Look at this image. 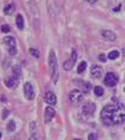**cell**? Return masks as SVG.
<instances>
[{
    "instance_id": "cell-1",
    "label": "cell",
    "mask_w": 125,
    "mask_h": 140,
    "mask_svg": "<svg viewBox=\"0 0 125 140\" xmlns=\"http://www.w3.org/2000/svg\"><path fill=\"white\" fill-rule=\"evenodd\" d=\"M101 118L106 125L121 124L125 121V106L121 103L106 105L101 111Z\"/></svg>"
},
{
    "instance_id": "cell-2",
    "label": "cell",
    "mask_w": 125,
    "mask_h": 140,
    "mask_svg": "<svg viewBox=\"0 0 125 140\" xmlns=\"http://www.w3.org/2000/svg\"><path fill=\"white\" fill-rule=\"evenodd\" d=\"M48 68L49 73L51 75L52 79L53 80L54 83L57 82L59 78V72H58V64H57V59L56 53L53 50H51L48 56Z\"/></svg>"
},
{
    "instance_id": "cell-3",
    "label": "cell",
    "mask_w": 125,
    "mask_h": 140,
    "mask_svg": "<svg viewBox=\"0 0 125 140\" xmlns=\"http://www.w3.org/2000/svg\"><path fill=\"white\" fill-rule=\"evenodd\" d=\"M3 44L10 56H15L17 54V44L15 38L12 36H7L3 38Z\"/></svg>"
},
{
    "instance_id": "cell-4",
    "label": "cell",
    "mask_w": 125,
    "mask_h": 140,
    "mask_svg": "<svg viewBox=\"0 0 125 140\" xmlns=\"http://www.w3.org/2000/svg\"><path fill=\"white\" fill-rule=\"evenodd\" d=\"M69 100L74 104L80 103L83 100L82 93L78 89H73L69 93Z\"/></svg>"
},
{
    "instance_id": "cell-5",
    "label": "cell",
    "mask_w": 125,
    "mask_h": 140,
    "mask_svg": "<svg viewBox=\"0 0 125 140\" xmlns=\"http://www.w3.org/2000/svg\"><path fill=\"white\" fill-rule=\"evenodd\" d=\"M24 93L25 97L29 101H32L35 98V92L33 86L30 82H26L24 85Z\"/></svg>"
},
{
    "instance_id": "cell-6",
    "label": "cell",
    "mask_w": 125,
    "mask_h": 140,
    "mask_svg": "<svg viewBox=\"0 0 125 140\" xmlns=\"http://www.w3.org/2000/svg\"><path fill=\"white\" fill-rule=\"evenodd\" d=\"M77 58H78L77 52L75 51H73L70 59H68L66 62H64L63 66V69L65 71H70L73 68V67L74 66V64L77 61Z\"/></svg>"
},
{
    "instance_id": "cell-7",
    "label": "cell",
    "mask_w": 125,
    "mask_h": 140,
    "mask_svg": "<svg viewBox=\"0 0 125 140\" xmlns=\"http://www.w3.org/2000/svg\"><path fill=\"white\" fill-rule=\"evenodd\" d=\"M105 84L106 86L108 87H113L115 86L117 82H118V78L117 76L113 74V73H108L105 78V81H104Z\"/></svg>"
},
{
    "instance_id": "cell-8",
    "label": "cell",
    "mask_w": 125,
    "mask_h": 140,
    "mask_svg": "<svg viewBox=\"0 0 125 140\" xmlns=\"http://www.w3.org/2000/svg\"><path fill=\"white\" fill-rule=\"evenodd\" d=\"M96 110V105L93 102H87L82 106L81 111L84 116H91Z\"/></svg>"
},
{
    "instance_id": "cell-9",
    "label": "cell",
    "mask_w": 125,
    "mask_h": 140,
    "mask_svg": "<svg viewBox=\"0 0 125 140\" xmlns=\"http://www.w3.org/2000/svg\"><path fill=\"white\" fill-rule=\"evenodd\" d=\"M55 115H56V111L54 110V109L50 106L47 107L45 112V123L50 122L53 119Z\"/></svg>"
},
{
    "instance_id": "cell-10",
    "label": "cell",
    "mask_w": 125,
    "mask_h": 140,
    "mask_svg": "<svg viewBox=\"0 0 125 140\" xmlns=\"http://www.w3.org/2000/svg\"><path fill=\"white\" fill-rule=\"evenodd\" d=\"M45 101L51 105H55L56 104V97L52 92H48L46 93V94L45 95Z\"/></svg>"
},
{
    "instance_id": "cell-11",
    "label": "cell",
    "mask_w": 125,
    "mask_h": 140,
    "mask_svg": "<svg viewBox=\"0 0 125 140\" xmlns=\"http://www.w3.org/2000/svg\"><path fill=\"white\" fill-rule=\"evenodd\" d=\"M90 73H91V75L94 78H100L102 75L103 70H102L101 67H100L98 65H94L90 68Z\"/></svg>"
},
{
    "instance_id": "cell-12",
    "label": "cell",
    "mask_w": 125,
    "mask_h": 140,
    "mask_svg": "<svg viewBox=\"0 0 125 140\" xmlns=\"http://www.w3.org/2000/svg\"><path fill=\"white\" fill-rule=\"evenodd\" d=\"M102 35L105 38H106L107 40H108L109 41H115L116 39V34L110 31V30H103L102 31Z\"/></svg>"
},
{
    "instance_id": "cell-13",
    "label": "cell",
    "mask_w": 125,
    "mask_h": 140,
    "mask_svg": "<svg viewBox=\"0 0 125 140\" xmlns=\"http://www.w3.org/2000/svg\"><path fill=\"white\" fill-rule=\"evenodd\" d=\"M18 79L16 78L13 74L9 76L7 79H6V85L8 87V88H13L15 84L18 83Z\"/></svg>"
},
{
    "instance_id": "cell-14",
    "label": "cell",
    "mask_w": 125,
    "mask_h": 140,
    "mask_svg": "<svg viewBox=\"0 0 125 140\" xmlns=\"http://www.w3.org/2000/svg\"><path fill=\"white\" fill-rule=\"evenodd\" d=\"M30 131H31V135L29 140H38V134L36 131V123L34 121H32L30 124Z\"/></svg>"
},
{
    "instance_id": "cell-15",
    "label": "cell",
    "mask_w": 125,
    "mask_h": 140,
    "mask_svg": "<svg viewBox=\"0 0 125 140\" xmlns=\"http://www.w3.org/2000/svg\"><path fill=\"white\" fill-rule=\"evenodd\" d=\"M16 25L18 29L22 30L25 26V21H24V18L21 14H18L16 17Z\"/></svg>"
},
{
    "instance_id": "cell-16",
    "label": "cell",
    "mask_w": 125,
    "mask_h": 140,
    "mask_svg": "<svg viewBox=\"0 0 125 140\" xmlns=\"http://www.w3.org/2000/svg\"><path fill=\"white\" fill-rule=\"evenodd\" d=\"M12 71H13V75H14L16 78L19 79L20 75H21V67H20L18 64L15 65V66L13 67Z\"/></svg>"
},
{
    "instance_id": "cell-17",
    "label": "cell",
    "mask_w": 125,
    "mask_h": 140,
    "mask_svg": "<svg viewBox=\"0 0 125 140\" xmlns=\"http://www.w3.org/2000/svg\"><path fill=\"white\" fill-rule=\"evenodd\" d=\"M14 11H15V7L14 4H9L4 8V13L7 15H11Z\"/></svg>"
},
{
    "instance_id": "cell-18",
    "label": "cell",
    "mask_w": 125,
    "mask_h": 140,
    "mask_svg": "<svg viewBox=\"0 0 125 140\" xmlns=\"http://www.w3.org/2000/svg\"><path fill=\"white\" fill-rule=\"evenodd\" d=\"M7 131H10V132H12V131H14L15 129H16V123L15 122L11 120L8 122V124H7Z\"/></svg>"
},
{
    "instance_id": "cell-19",
    "label": "cell",
    "mask_w": 125,
    "mask_h": 140,
    "mask_svg": "<svg viewBox=\"0 0 125 140\" xmlns=\"http://www.w3.org/2000/svg\"><path fill=\"white\" fill-rule=\"evenodd\" d=\"M119 56V53L118 51H112L111 52H109V54L108 55V58L109 60H116V58H118Z\"/></svg>"
},
{
    "instance_id": "cell-20",
    "label": "cell",
    "mask_w": 125,
    "mask_h": 140,
    "mask_svg": "<svg viewBox=\"0 0 125 140\" xmlns=\"http://www.w3.org/2000/svg\"><path fill=\"white\" fill-rule=\"evenodd\" d=\"M94 93L97 97H101L104 94V89L101 86H96L94 88Z\"/></svg>"
},
{
    "instance_id": "cell-21",
    "label": "cell",
    "mask_w": 125,
    "mask_h": 140,
    "mask_svg": "<svg viewBox=\"0 0 125 140\" xmlns=\"http://www.w3.org/2000/svg\"><path fill=\"white\" fill-rule=\"evenodd\" d=\"M86 68V63L85 61H82L78 67V74H81L84 71Z\"/></svg>"
},
{
    "instance_id": "cell-22",
    "label": "cell",
    "mask_w": 125,
    "mask_h": 140,
    "mask_svg": "<svg viewBox=\"0 0 125 140\" xmlns=\"http://www.w3.org/2000/svg\"><path fill=\"white\" fill-rule=\"evenodd\" d=\"M91 88H92V85L90 82H85L84 85H83V86H82V89L85 93H89L90 91Z\"/></svg>"
},
{
    "instance_id": "cell-23",
    "label": "cell",
    "mask_w": 125,
    "mask_h": 140,
    "mask_svg": "<svg viewBox=\"0 0 125 140\" xmlns=\"http://www.w3.org/2000/svg\"><path fill=\"white\" fill-rule=\"evenodd\" d=\"M29 52H30V54H31L33 57H35V58H36V59H38V58L40 57V52H39V51H37L36 49H31L29 50Z\"/></svg>"
},
{
    "instance_id": "cell-24",
    "label": "cell",
    "mask_w": 125,
    "mask_h": 140,
    "mask_svg": "<svg viewBox=\"0 0 125 140\" xmlns=\"http://www.w3.org/2000/svg\"><path fill=\"white\" fill-rule=\"evenodd\" d=\"M1 30H2L3 33H9L10 31V26L8 25H3L1 26Z\"/></svg>"
},
{
    "instance_id": "cell-25",
    "label": "cell",
    "mask_w": 125,
    "mask_h": 140,
    "mask_svg": "<svg viewBox=\"0 0 125 140\" xmlns=\"http://www.w3.org/2000/svg\"><path fill=\"white\" fill-rule=\"evenodd\" d=\"M88 139L89 140H97V136L96 134L94 133H90L89 135H88Z\"/></svg>"
},
{
    "instance_id": "cell-26",
    "label": "cell",
    "mask_w": 125,
    "mask_h": 140,
    "mask_svg": "<svg viewBox=\"0 0 125 140\" xmlns=\"http://www.w3.org/2000/svg\"><path fill=\"white\" fill-rule=\"evenodd\" d=\"M98 59H99V60L101 61V62H105V61H106V57H105V56L104 54H101V55L98 56Z\"/></svg>"
},
{
    "instance_id": "cell-27",
    "label": "cell",
    "mask_w": 125,
    "mask_h": 140,
    "mask_svg": "<svg viewBox=\"0 0 125 140\" xmlns=\"http://www.w3.org/2000/svg\"><path fill=\"white\" fill-rule=\"evenodd\" d=\"M86 2H87V3H91V4H93V3H95L97 0H85Z\"/></svg>"
},
{
    "instance_id": "cell-28",
    "label": "cell",
    "mask_w": 125,
    "mask_h": 140,
    "mask_svg": "<svg viewBox=\"0 0 125 140\" xmlns=\"http://www.w3.org/2000/svg\"><path fill=\"white\" fill-rule=\"evenodd\" d=\"M1 137H2V133L0 132V138H1Z\"/></svg>"
},
{
    "instance_id": "cell-29",
    "label": "cell",
    "mask_w": 125,
    "mask_h": 140,
    "mask_svg": "<svg viewBox=\"0 0 125 140\" xmlns=\"http://www.w3.org/2000/svg\"><path fill=\"white\" fill-rule=\"evenodd\" d=\"M74 140H81V139H79V138H75Z\"/></svg>"
},
{
    "instance_id": "cell-30",
    "label": "cell",
    "mask_w": 125,
    "mask_h": 140,
    "mask_svg": "<svg viewBox=\"0 0 125 140\" xmlns=\"http://www.w3.org/2000/svg\"><path fill=\"white\" fill-rule=\"evenodd\" d=\"M124 81H125V79H124ZM124 91H125V88H124Z\"/></svg>"
}]
</instances>
